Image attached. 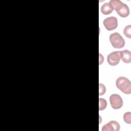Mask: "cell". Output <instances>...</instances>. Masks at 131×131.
I'll list each match as a JSON object with an SVG mask.
<instances>
[{"mask_svg":"<svg viewBox=\"0 0 131 131\" xmlns=\"http://www.w3.org/2000/svg\"><path fill=\"white\" fill-rule=\"evenodd\" d=\"M116 12L120 16L122 17H127L129 14V9L126 4L123 3L122 5L116 11Z\"/></svg>","mask_w":131,"mask_h":131,"instance_id":"obj_7","label":"cell"},{"mask_svg":"<svg viewBox=\"0 0 131 131\" xmlns=\"http://www.w3.org/2000/svg\"><path fill=\"white\" fill-rule=\"evenodd\" d=\"M110 41L112 46L116 49L122 48L125 45L124 38L117 32L113 33L110 35Z\"/></svg>","mask_w":131,"mask_h":131,"instance_id":"obj_2","label":"cell"},{"mask_svg":"<svg viewBox=\"0 0 131 131\" xmlns=\"http://www.w3.org/2000/svg\"><path fill=\"white\" fill-rule=\"evenodd\" d=\"M117 88L125 94L131 93V82L130 80L124 77H119L116 81Z\"/></svg>","mask_w":131,"mask_h":131,"instance_id":"obj_1","label":"cell"},{"mask_svg":"<svg viewBox=\"0 0 131 131\" xmlns=\"http://www.w3.org/2000/svg\"><path fill=\"white\" fill-rule=\"evenodd\" d=\"M113 10L110 6L108 3H105L102 5L101 7V11L102 13L105 15H107L111 13Z\"/></svg>","mask_w":131,"mask_h":131,"instance_id":"obj_10","label":"cell"},{"mask_svg":"<svg viewBox=\"0 0 131 131\" xmlns=\"http://www.w3.org/2000/svg\"><path fill=\"white\" fill-rule=\"evenodd\" d=\"M120 124L114 120L111 121L108 123L105 124L102 128V131H118L120 130Z\"/></svg>","mask_w":131,"mask_h":131,"instance_id":"obj_6","label":"cell"},{"mask_svg":"<svg viewBox=\"0 0 131 131\" xmlns=\"http://www.w3.org/2000/svg\"><path fill=\"white\" fill-rule=\"evenodd\" d=\"M108 4L113 10L117 11L122 5L123 3L120 0H111L109 2Z\"/></svg>","mask_w":131,"mask_h":131,"instance_id":"obj_9","label":"cell"},{"mask_svg":"<svg viewBox=\"0 0 131 131\" xmlns=\"http://www.w3.org/2000/svg\"><path fill=\"white\" fill-rule=\"evenodd\" d=\"M123 120L127 124L131 123V113L129 112H126L123 115Z\"/></svg>","mask_w":131,"mask_h":131,"instance_id":"obj_13","label":"cell"},{"mask_svg":"<svg viewBox=\"0 0 131 131\" xmlns=\"http://www.w3.org/2000/svg\"><path fill=\"white\" fill-rule=\"evenodd\" d=\"M99 111H101V110H104L107 105V102L106 101L103 99V98H100L99 99Z\"/></svg>","mask_w":131,"mask_h":131,"instance_id":"obj_11","label":"cell"},{"mask_svg":"<svg viewBox=\"0 0 131 131\" xmlns=\"http://www.w3.org/2000/svg\"><path fill=\"white\" fill-rule=\"evenodd\" d=\"M130 31H131V26L130 25L126 26L123 30L124 34L125 35V36H126L127 37L129 38H131Z\"/></svg>","mask_w":131,"mask_h":131,"instance_id":"obj_12","label":"cell"},{"mask_svg":"<svg viewBox=\"0 0 131 131\" xmlns=\"http://www.w3.org/2000/svg\"><path fill=\"white\" fill-rule=\"evenodd\" d=\"M103 25L105 29L108 31H112L117 28L118 20L116 17L111 16L105 18L103 20Z\"/></svg>","mask_w":131,"mask_h":131,"instance_id":"obj_4","label":"cell"},{"mask_svg":"<svg viewBox=\"0 0 131 131\" xmlns=\"http://www.w3.org/2000/svg\"><path fill=\"white\" fill-rule=\"evenodd\" d=\"M120 59L125 63H130L131 62V52L128 50H124L120 51Z\"/></svg>","mask_w":131,"mask_h":131,"instance_id":"obj_8","label":"cell"},{"mask_svg":"<svg viewBox=\"0 0 131 131\" xmlns=\"http://www.w3.org/2000/svg\"><path fill=\"white\" fill-rule=\"evenodd\" d=\"M120 51L113 52L110 53L107 57V61L112 66H115L118 64L120 62Z\"/></svg>","mask_w":131,"mask_h":131,"instance_id":"obj_5","label":"cell"},{"mask_svg":"<svg viewBox=\"0 0 131 131\" xmlns=\"http://www.w3.org/2000/svg\"><path fill=\"white\" fill-rule=\"evenodd\" d=\"M110 104L112 108L115 110L120 108L123 104V100L121 97L116 94H112L110 96Z\"/></svg>","mask_w":131,"mask_h":131,"instance_id":"obj_3","label":"cell"},{"mask_svg":"<svg viewBox=\"0 0 131 131\" xmlns=\"http://www.w3.org/2000/svg\"><path fill=\"white\" fill-rule=\"evenodd\" d=\"M105 92V87L103 84L99 83V95H103Z\"/></svg>","mask_w":131,"mask_h":131,"instance_id":"obj_14","label":"cell"}]
</instances>
